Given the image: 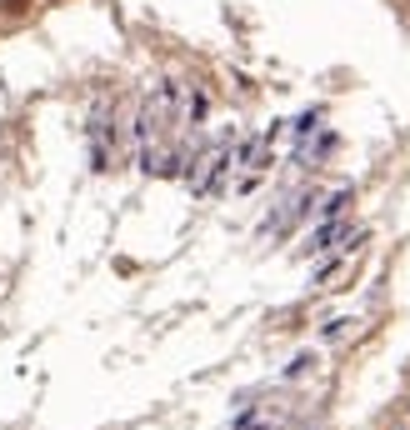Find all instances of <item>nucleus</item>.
I'll use <instances>...</instances> for the list:
<instances>
[{
    "mask_svg": "<svg viewBox=\"0 0 410 430\" xmlns=\"http://www.w3.org/2000/svg\"><path fill=\"white\" fill-rule=\"evenodd\" d=\"M225 165H230V150H210V156L201 160V170L190 176L196 196H215V176H225Z\"/></svg>",
    "mask_w": 410,
    "mask_h": 430,
    "instance_id": "f257e3e1",
    "label": "nucleus"
}]
</instances>
